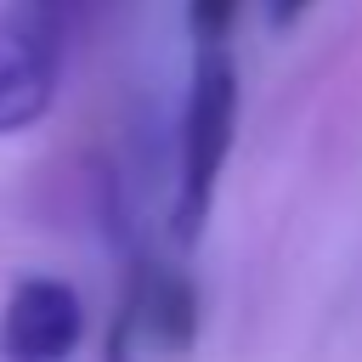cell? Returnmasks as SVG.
<instances>
[{
  "instance_id": "cell-1",
  "label": "cell",
  "mask_w": 362,
  "mask_h": 362,
  "mask_svg": "<svg viewBox=\"0 0 362 362\" xmlns=\"http://www.w3.org/2000/svg\"><path fill=\"white\" fill-rule=\"evenodd\" d=\"M238 136V57L232 40H192V74H187V107L175 136V198H170V238L187 249L204 238L221 170L232 158Z\"/></svg>"
},
{
  "instance_id": "cell-2",
  "label": "cell",
  "mask_w": 362,
  "mask_h": 362,
  "mask_svg": "<svg viewBox=\"0 0 362 362\" xmlns=\"http://www.w3.org/2000/svg\"><path fill=\"white\" fill-rule=\"evenodd\" d=\"M79 0H0V136L34 130L62 90Z\"/></svg>"
},
{
  "instance_id": "cell-3",
  "label": "cell",
  "mask_w": 362,
  "mask_h": 362,
  "mask_svg": "<svg viewBox=\"0 0 362 362\" xmlns=\"http://www.w3.org/2000/svg\"><path fill=\"white\" fill-rule=\"evenodd\" d=\"M198 288L187 272L164 260H136L107 328V362H136L141 351L153 356H187L198 339Z\"/></svg>"
},
{
  "instance_id": "cell-4",
  "label": "cell",
  "mask_w": 362,
  "mask_h": 362,
  "mask_svg": "<svg viewBox=\"0 0 362 362\" xmlns=\"http://www.w3.org/2000/svg\"><path fill=\"white\" fill-rule=\"evenodd\" d=\"M85 339V305L68 277L28 272L0 305V362H68Z\"/></svg>"
},
{
  "instance_id": "cell-5",
  "label": "cell",
  "mask_w": 362,
  "mask_h": 362,
  "mask_svg": "<svg viewBox=\"0 0 362 362\" xmlns=\"http://www.w3.org/2000/svg\"><path fill=\"white\" fill-rule=\"evenodd\" d=\"M243 0H187V28L192 40H232Z\"/></svg>"
},
{
  "instance_id": "cell-6",
  "label": "cell",
  "mask_w": 362,
  "mask_h": 362,
  "mask_svg": "<svg viewBox=\"0 0 362 362\" xmlns=\"http://www.w3.org/2000/svg\"><path fill=\"white\" fill-rule=\"evenodd\" d=\"M305 11H311V0H266V23L272 28H294Z\"/></svg>"
}]
</instances>
